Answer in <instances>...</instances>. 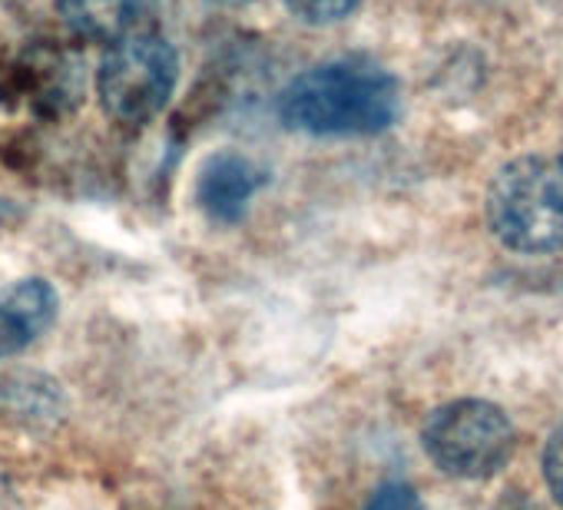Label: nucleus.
Here are the masks:
<instances>
[{"mask_svg":"<svg viewBox=\"0 0 563 510\" xmlns=\"http://www.w3.org/2000/svg\"><path fill=\"white\" fill-rule=\"evenodd\" d=\"M398 80L365 57L319 64L278 93V120L309 136H375L398 120Z\"/></svg>","mask_w":563,"mask_h":510,"instance_id":"f257e3e1","label":"nucleus"},{"mask_svg":"<svg viewBox=\"0 0 563 510\" xmlns=\"http://www.w3.org/2000/svg\"><path fill=\"white\" fill-rule=\"evenodd\" d=\"M487 225L517 255L563 248V156L527 153L497 169L484 199Z\"/></svg>","mask_w":563,"mask_h":510,"instance_id":"f03ea898","label":"nucleus"},{"mask_svg":"<svg viewBox=\"0 0 563 510\" xmlns=\"http://www.w3.org/2000/svg\"><path fill=\"white\" fill-rule=\"evenodd\" d=\"M421 447L441 474L484 480L507 467L517 447V431L504 408L481 398H457L428 414Z\"/></svg>","mask_w":563,"mask_h":510,"instance_id":"7ed1b4c3","label":"nucleus"},{"mask_svg":"<svg viewBox=\"0 0 563 510\" xmlns=\"http://www.w3.org/2000/svg\"><path fill=\"white\" fill-rule=\"evenodd\" d=\"M179 84V57L173 44L159 34H126L120 37L100 70L97 93L103 110L126 126H143L166 110Z\"/></svg>","mask_w":563,"mask_h":510,"instance_id":"20e7f679","label":"nucleus"},{"mask_svg":"<svg viewBox=\"0 0 563 510\" xmlns=\"http://www.w3.org/2000/svg\"><path fill=\"white\" fill-rule=\"evenodd\" d=\"M11 84L18 90V97L27 100V107H34L37 113H64L80 100V67L77 60L51 44H37L27 54L18 57L14 70H11Z\"/></svg>","mask_w":563,"mask_h":510,"instance_id":"39448f33","label":"nucleus"},{"mask_svg":"<svg viewBox=\"0 0 563 510\" xmlns=\"http://www.w3.org/2000/svg\"><path fill=\"white\" fill-rule=\"evenodd\" d=\"M265 186V169L242 153H216L202 163L196 176L199 209L222 225H232L245 215L252 196Z\"/></svg>","mask_w":563,"mask_h":510,"instance_id":"423d86ee","label":"nucleus"},{"mask_svg":"<svg viewBox=\"0 0 563 510\" xmlns=\"http://www.w3.org/2000/svg\"><path fill=\"white\" fill-rule=\"evenodd\" d=\"M57 292L47 279H21L0 292V358L34 345L57 319Z\"/></svg>","mask_w":563,"mask_h":510,"instance_id":"0eeeda50","label":"nucleus"},{"mask_svg":"<svg viewBox=\"0 0 563 510\" xmlns=\"http://www.w3.org/2000/svg\"><path fill=\"white\" fill-rule=\"evenodd\" d=\"M57 11L74 37L117 44L133 34L140 0H57Z\"/></svg>","mask_w":563,"mask_h":510,"instance_id":"6e6552de","label":"nucleus"},{"mask_svg":"<svg viewBox=\"0 0 563 510\" xmlns=\"http://www.w3.org/2000/svg\"><path fill=\"white\" fill-rule=\"evenodd\" d=\"M362 0H286V8L296 21L309 24V27H325V24H339L345 21Z\"/></svg>","mask_w":563,"mask_h":510,"instance_id":"1a4fd4ad","label":"nucleus"},{"mask_svg":"<svg viewBox=\"0 0 563 510\" xmlns=\"http://www.w3.org/2000/svg\"><path fill=\"white\" fill-rule=\"evenodd\" d=\"M540 470H543V484H547L550 497L563 507V421L553 428V434L543 444Z\"/></svg>","mask_w":563,"mask_h":510,"instance_id":"9d476101","label":"nucleus"},{"mask_svg":"<svg viewBox=\"0 0 563 510\" xmlns=\"http://www.w3.org/2000/svg\"><path fill=\"white\" fill-rule=\"evenodd\" d=\"M365 510H424V503H421V497H418V490L411 484L391 480V484H382L372 494Z\"/></svg>","mask_w":563,"mask_h":510,"instance_id":"9b49d317","label":"nucleus"},{"mask_svg":"<svg viewBox=\"0 0 563 510\" xmlns=\"http://www.w3.org/2000/svg\"><path fill=\"white\" fill-rule=\"evenodd\" d=\"M212 4H225V8H245L252 0H212Z\"/></svg>","mask_w":563,"mask_h":510,"instance_id":"f8f14e48","label":"nucleus"}]
</instances>
